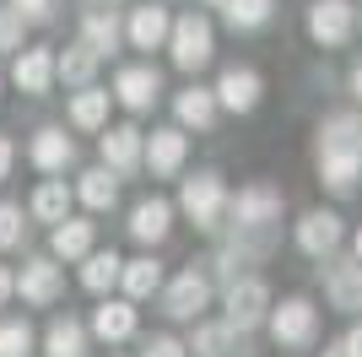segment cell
I'll list each match as a JSON object with an SVG mask.
<instances>
[{
	"instance_id": "1",
	"label": "cell",
	"mask_w": 362,
	"mask_h": 357,
	"mask_svg": "<svg viewBox=\"0 0 362 357\" xmlns=\"http://www.w3.org/2000/svg\"><path fill=\"white\" fill-rule=\"evenodd\" d=\"M179 211L200 227V233H216L222 217H227V184H222V174H216V168H200L195 178H184Z\"/></svg>"
},
{
	"instance_id": "2",
	"label": "cell",
	"mask_w": 362,
	"mask_h": 357,
	"mask_svg": "<svg viewBox=\"0 0 362 357\" xmlns=\"http://www.w3.org/2000/svg\"><path fill=\"white\" fill-rule=\"evenodd\" d=\"M265 325H271L276 346H287V352H303V346L319 341V309L308 298H281L265 309Z\"/></svg>"
},
{
	"instance_id": "3",
	"label": "cell",
	"mask_w": 362,
	"mask_h": 357,
	"mask_svg": "<svg viewBox=\"0 0 362 357\" xmlns=\"http://www.w3.org/2000/svg\"><path fill=\"white\" fill-rule=\"evenodd\" d=\"M222 222H233V233H265V227H276L281 222V190H271V184H243L238 195H227Z\"/></svg>"
},
{
	"instance_id": "4",
	"label": "cell",
	"mask_w": 362,
	"mask_h": 357,
	"mask_svg": "<svg viewBox=\"0 0 362 357\" xmlns=\"http://www.w3.org/2000/svg\"><path fill=\"white\" fill-rule=\"evenodd\" d=\"M163 49H173V65L179 71H200V65H211V55H216V33H211V22L206 16H179V22H168V44Z\"/></svg>"
},
{
	"instance_id": "5",
	"label": "cell",
	"mask_w": 362,
	"mask_h": 357,
	"mask_svg": "<svg viewBox=\"0 0 362 357\" xmlns=\"http://www.w3.org/2000/svg\"><path fill=\"white\" fill-rule=\"evenodd\" d=\"M157 293H163V314H168V319H200L206 303H211V276L195 271V266H184L179 276L163 282Z\"/></svg>"
},
{
	"instance_id": "6",
	"label": "cell",
	"mask_w": 362,
	"mask_h": 357,
	"mask_svg": "<svg viewBox=\"0 0 362 357\" xmlns=\"http://www.w3.org/2000/svg\"><path fill=\"white\" fill-rule=\"evenodd\" d=\"M222 309H227V325L238 330H255L259 319H265V309H271V287L259 282V276H233L222 293Z\"/></svg>"
},
{
	"instance_id": "7",
	"label": "cell",
	"mask_w": 362,
	"mask_h": 357,
	"mask_svg": "<svg viewBox=\"0 0 362 357\" xmlns=\"http://www.w3.org/2000/svg\"><path fill=\"white\" fill-rule=\"evenodd\" d=\"M351 33H357V11H351V0H314V6H308V38H314L319 49L351 44Z\"/></svg>"
},
{
	"instance_id": "8",
	"label": "cell",
	"mask_w": 362,
	"mask_h": 357,
	"mask_svg": "<svg viewBox=\"0 0 362 357\" xmlns=\"http://www.w3.org/2000/svg\"><path fill=\"white\" fill-rule=\"evenodd\" d=\"M11 293H22V303H33V309H49L65 293V271L54 266V254H38L11 276Z\"/></svg>"
},
{
	"instance_id": "9",
	"label": "cell",
	"mask_w": 362,
	"mask_h": 357,
	"mask_svg": "<svg viewBox=\"0 0 362 357\" xmlns=\"http://www.w3.org/2000/svg\"><path fill=\"white\" fill-rule=\"evenodd\" d=\"M216 108H233V114H255L259 108V92H265V81H259L255 65H227L222 76H216Z\"/></svg>"
},
{
	"instance_id": "10",
	"label": "cell",
	"mask_w": 362,
	"mask_h": 357,
	"mask_svg": "<svg viewBox=\"0 0 362 357\" xmlns=\"http://www.w3.org/2000/svg\"><path fill=\"white\" fill-rule=\"evenodd\" d=\"M319 184L335 195H351L362 184V141L351 147H319Z\"/></svg>"
},
{
	"instance_id": "11",
	"label": "cell",
	"mask_w": 362,
	"mask_h": 357,
	"mask_svg": "<svg viewBox=\"0 0 362 357\" xmlns=\"http://www.w3.org/2000/svg\"><path fill=\"white\" fill-rule=\"evenodd\" d=\"M341 244H346V222H341L335 211H308L298 222V249L308 254V260H330Z\"/></svg>"
},
{
	"instance_id": "12",
	"label": "cell",
	"mask_w": 362,
	"mask_h": 357,
	"mask_svg": "<svg viewBox=\"0 0 362 357\" xmlns=\"http://www.w3.org/2000/svg\"><path fill=\"white\" fill-rule=\"evenodd\" d=\"M184 157H189V135H184V130H151V135H141V163H146L157 178H173L184 168Z\"/></svg>"
},
{
	"instance_id": "13",
	"label": "cell",
	"mask_w": 362,
	"mask_h": 357,
	"mask_svg": "<svg viewBox=\"0 0 362 357\" xmlns=\"http://www.w3.org/2000/svg\"><path fill=\"white\" fill-rule=\"evenodd\" d=\"M325 298H330V309L351 314L362 309V260L351 254V260H325Z\"/></svg>"
},
{
	"instance_id": "14",
	"label": "cell",
	"mask_w": 362,
	"mask_h": 357,
	"mask_svg": "<svg viewBox=\"0 0 362 357\" xmlns=\"http://www.w3.org/2000/svg\"><path fill=\"white\" fill-rule=\"evenodd\" d=\"M114 98H119L130 114H146V108L163 98V76H157V65H124V71L114 76Z\"/></svg>"
},
{
	"instance_id": "15",
	"label": "cell",
	"mask_w": 362,
	"mask_h": 357,
	"mask_svg": "<svg viewBox=\"0 0 362 357\" xmlns=\"http://www.w3.org/2000/svg\"><path fill=\"white\" fill-rule=\"evenodd\" d=\"M11 81L28 92V98H44V92L54 87V49H49V44H38V49H16Z\"/></svg>"
},
{
	"instance_id": "16",
	"label": "cell",
	"mask_w": 362,
	"mask_h": 357,
	"mask_svg": "<svg viewBox=\"0 0 362 357\" xmlns=\"http://www.w3.org/2000/svg\"><path fill=\"white\" fill-rule=\"evenodd\" d=\"M98 152H103L108 174H136V168H141V130H136V125H103Z\"/></svg>"
},
{
	"instance_id": "17",
	"label": "cell",
	"mask_w": 362,
	"mask_h": 357,
	"mask_svg": "<svg viewBox=\"0 0 362 357\" xmlns=\"http://www.w3.org/2000/svg\"><path fill=\"white\" fill-rule=\"evenodd\" d=\"M28 157H33V168H44V174H65V168L76 163V141L60 130V125H44V130L33 135Z\"/></svg>"
},
{
	"instance_id": "18",
	"label": "cell",
	"mask_w": 362,
	"mask_h": 357,
	"mask_svg": "<svg viewBox=\"0 0 362 357\" xmlns=\"http://www.w3.org/2000/svg\"><path fill=\"white\" fill-rule=\"evenodd\" d=\"M173 233V206H168V200H157V195H151V200H136V206H130V238H136V244H163V238Z\"/></svg>"
},
{
	"instance_id": "19",
	"label": "cell",
	"mask_w": 362,
	"mask_h": 357,
	"mask_svg": "<svg viewBox=\"0 0 362 357\" xmlns=\"http://www.w3.org/2000/svg\"><path fill=\"white\" fill-rule=\"evenodd\" d=\"M92 336L98 341H130L136 336V303L130 298H103V309L92 314Z\"/></svg>"
},
{
	"instance_id": "20",
	"label": "cell",
	"mask_w": 362,
	"mask_h": 357,
	"mask_svg": "<svg viewBox=\"0 0 362 357\" xmlns=\"http://www.w3.org/2000/svg\"><path fill=\"white\" fill-rule=\"evenodd\" d=\"M168 22H173V16H168L163 6H136V11H130V22H124L130 49H163V44H168Z\"/></svg>"
},
{
	"instance_id": "21",
	"label": "cell",
	"mask_w": 362,
	"mask_h": 357,
	"mask_svg": "<svg viewBox=\"0 0 362 357\" xmlns=\"http://www.w3.org/2000/svg\"><path fill=\"white\" fill-rule=\"evenodd\" d=\"M163 260H151V254H141V260H124L119 266V287L130 303H141V298H157V287H163Z\"/></svg>"
},
{
	"instance_id": "22",
	"label": "cell",
	"mask_w": 362,
	"mask_h": 357,
	"mask_svg": "<svg viewBox=\"0 0 362 357\" xmlns=\"http://www.w3.org/2000/svg\"><path fill=\"white\" fill-rule=\"evenodd\" d=\"M71 195H76L87 211H114V206H119V178L108 174V168H87V174L76 178Z\"/></svg>"
},
{
	"instance_id": "23",
	"label": "cell",
	"mask_w": 362,
	"mask_h": 357,
	"mask_svg": "<svg viewBox=\"0 0 362 357\" xmlns=\"http://www.w3.org/2000/svg\"><path fill=\"white\" fill-rule=\"evenodd\" d=\"M108 103H114V92H103V87H76V98H71V125L76 130H103L108 125Z\"/></svg>"
},
{
	"instance_id": "24",
	"label": "cell",
	"mask_w": 362,
	"mask_h": 357,
	"mask_svg": "<svg viewBox=\"0 0 362 357\" xmlns=\"http://www.w3.org/2000/svg\"><path fill=\"white\" fill-rule=\"evenodd\" d=\"M173 114H179V125H189V130H211L216 125V92L211 87H184L179 98H173Z\"/></svg>"
},
{
	"instance_id": "25",
	"label": "cell",
	"mask_w": 362,
	"mask_h": 357,
	"mask_svg": "<svg viewBox=\"0 0 362 357\" xmlns=\"http://www.w3.org/2000/svg\"><path fill=\"white\" fill-rule=\"evenodd\" d=\"M92 238H98L92 222H81V217H60V222H54V238H49V249H54V260H81V254L92 249Z\"/></svg>"
},
{
	"instance_id": "26",
	"label": "cell",
	"mask_w": 362,
	"mask_h": 357,
	"mask_svg": "<svg viewBox=\"0 0 362 357\" xmlns=\"http://www.w3.org/2000/svg\"><path fill=\"white\" fill-rule=\"evenodd\" d=\"M81 260H87V266H81V287H87V293L103 298V293H114V287H119V266H124V260H119L114 249H87Z\"/></svg>"
},
{
	"instance_id": "27",
	"label": "cell",
	"mask_w": 362,
	"mask_h": 357,
	"mask_svg": "<svg viewBox=\"0 0 362 357\" xmlns=\"http://www.w3.org/2000/svg\"><path fill=\"white\" fill-rule=\"evenodd\" d=\"M119 38H124V22H119L114 11H87V22H81V44H87L98 60L114 55V49H119Z\"/></svg>"
},
{
	"instance_id": "28",
	"label": "cell",
	"mask_w": 362,
	"mask_h": 357,
	"mask_svg": "<svg viewBox=\"0 0 362 357\" xmlns=\"http://www.w3.org/2000/svg\"><path fill=\"white\" fill-rule=\"evenodd\" d=\"M44 357H87V325L81 319H54L44 330Z\"/></svg>"
},
{
	"instance_id": "29",
	"label": "cell",
	"mask_w": 362,
	"mask_h": 357,
	"mask_svg": "<svg viewBox=\"0 0 362 357\" xmlns=\"http://www.w3.org/2000/svg\"><path fill=\"white\" fill-rule=\"evenodd\" d=\"M71 200H76V195L65 190V178H44V184L33 190L28 211L38 217V222H60V217H71Z\"/></svg>"
},
{
	"instance_id": "30",
	"label": "cell",
	"mask_w": 362,
	"mask_h": 357,
	"mask_svg": "<svg viewBox=\"0 0 362 357\" xmlns=\"http://www.w3.org/2000/svg\"><path fill=\"white\" fill-rule=\"evenodd\" d=\"M184 352H195V357H233V352H238V330L227 325V319H222V325H195V336H189Z\"/></svg>"
},
{
	"instance_id": "31",
	"label": "cell",
	"mask_w": 362,
	"mask_h": 357,
	"mask_svg": "<svg viewBox=\"0 0 362 357\" xmlns=\"http://www.w3.org/2000/svg\"><path fill=\"white\" fill-rule=\"evenodd\" d=\"M92 76H98V55H92L87 44L65 49V55H54V81H65V87H87Z\"/></svg>"
},
{
	"instance_id": "32",
	"label": "cell",
	"mask_w": 362,
	"mask_h": 357,
	"mask_svg": "<svg viewBox=\"0 0 362 357\" xmlns=\"http://www.w3.org/2000/svg\"><path fill=\"white\" fill-rule=\"evenodd\" d=\"M222 11H227V28L233 33H259L271 22L276 0H222Z\"/></svg>"
},
{
	"instance_id": "33",
	"label": "cell",
	"mask_w": 362,
	"mask_h": 357,
	"mask_svg": "<svg viewBox=\"0 0 362 357\" xmlns=\"http://www.w3.org/2000/svg\"><path fill=\"white\" fill-rule=\"evenodd\" d=\"M351 141H362V114H325L319 119V147H351Z\"/></svg>"
},
{
	"instance_id": "34",
	"label": "cell",
	"mask_w": 362,
	"mask_h": 357,
	"mask_svg": "<svg viewBox=\"0 0 362 357\" xmlns=\"http://www.w3.org/2000/svg\"><path fill=\"white\" fill-rule=\"evenodd\" d=\"M0 357H33L28 319H0Z\"/></svg>"
},
{
	"instance_id": "35",
	"label": "cell",
	"mask_w": 362,
	"mask_h": 357,
	"mask_svg": "<svg viewBox=\"0 0 362 357\" xmlns=\"http://www.w3.org/2000/svg\"><path fill=\"white\" fill-rule=\"evenodd\" d=\"M22 33H28V22L11 11V0L0 6V55H16L22 49Z\"/></svg>"
},
{
	"instance_id": "36",
	"label": "cell",
	"mask_w": 362,
	"mask_h": 357,
	"mask_svg": "<svg viewBox=\"0 0 362 357\" xmlns=\"http://www.w3.org/2000/svg\"><path fill=\"white\" fill-rule=\"evenodd\" d=\"M22 233H28V222H22V206L0 200V249H16V244H22Z\"/></svg>"
},
{
	"instance_id": "37",
	"label": "cell",
	"mask_w": 362,
	"mask_h": 357,
	"mask_svg": "<svg viewBox=\"0 0 362 357\" xmlns=\"http://www.w3.org/2000/svg\"><path fill=\"white\" fill-rule=\"evenodd\" d=\"M60 6H65V0H11V11L22 16V22H54Z\"/></svg>"
},
{
	"instance_id": "38",
	"label": "cell",
	"mask_w": 362,
	"mask_h": 357,
	"mask_svg": "<svg viewBox=\"0 0 362 357\" xmlns=\"http://www.w3.org/2000/svg\"><path fill=\"white\" fill-rule=\"evenodd\" d=\"M141 357H189V352H184V341H173V336H151V341L141 346Z\"/></svg>"
},
{
	"instance_id": "39",
	"label": "cell",
	"mask_w": 362,
	"mask_h": 357,
	"mask_svg": "<svg viewBox=\"0 0 362 357\" xmlns=\"http://www.w3.org/2000/svg\"><path fill=\"white\" fill-rule=\"evenodd\" d=\"M11 163H16V147L11 135H0V178H11Z\"/></svg>"
},
{
	"instance_id": "40",
	"label": "cell",
	"mask_w": 362,
	"mask_h": 357,
	"mask_svg": "<svg viewBox=\"0 0 362 357\" xmlns=\"http://www.w3.org/2000/svg\"><path fill=\"white\" fill-rule=\"evenodd\" d=\"M341 352H346V357H362V325H351V330H346V341H341Z\"/></svg>"
},
{
	"instance_id": "41",
	"label": "cell",
	"mask_w": 362,
	"mask_h": 357,
	"mask_svg": "<svg viewBox=\"0 0 362 357\" xmlns=\"http://www.w3.org/2000/svg\"><path fill=\"white\" fill-rule=\"evenodd\" d=\"M346 87H351V98H357V103H362V60H357V65H351V76H346Z\"/></svg>"
},
{
	"instance_id": "42",
	"label": "cell",
	"mask_w": 362,
	"mask_h": 357,
	"mask_svg": "<svg viewBox=\"0 0 362 357\" xmlns=\"http://www.w3.org/2000/svg\"><path fill=\"white\" fill-rule=\"evenodd\" d=\"M6 303H11V271L0 266V309H6Z\"/></svg>"
},
{
	"instance_id": "43",
	"label": "cell",
	"mask_w": 362,
	"mask_h": 357,
	"mask_svg": "<svg viewBox=\"0 0 362 357\" xmlns=\"http://www.w3.org/2000/svg\"><path fill=\"white\" fill-rule=\"evenodd\" d=\"M351 254H357V260H362V227H357V233H351Z\"/></svg>"
},
{
	"instance_id": "44",
	"label": "cell",
	"mask_w": 362,
	"mask_h": 357,
	"mask_svg": "<svg viewBox=\"0 0 362 357\" xmlns=\"http://www.w3.org/2000/svg\"><path fill=\"white\" fill-rule=\"evenodd\" d=\"M325 357H346V352H341V341H335V346H325Z\"/></svg>"
},
{
	"instance_id": "45",
	"label": "cell",
	"mask_w": 362,
	"mask_h": 357,
	"mask_svg": "<svg viewBox=\"0 0 362 357\" xmlns=\"http://www.w3.org/2000/svg\"><path fill=\"white\" fill-rule=\"evenodd\" d=\"M98 6H119V0H98Z\"/></svg>"
},
{
	"instance_id": "46",
	"label": "cell",
	"mask_w": 362,
	"mask_h": 357,
	"mask_svg": "<svg viewBox=\"0 0 362 357\" xmlns=\"http://www.w3.org/2000/svg\"><path fill=\"white\" fill-rule=\"evenodd\" d=\"M206 6H222V0H206Z\"/></svg>"
}]
</instances>
